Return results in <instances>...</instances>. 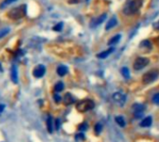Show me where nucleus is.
Listing matches in <instances>:
<instances>
[{"label": "nucleus", "mask_w": 159, "mask_h": 142, "mask_svg": "<svg viewBox=\"0 0 159 142\" xmlns=\"http://www.w3.org/2000/svg\"><path fill=\"white\" fill-rule=\"evenodd\" d=\"M152 122H153L152 117L148 116V117H146V118H144L142 122H140V126H142V127H149V126L152 125Z\"/></svg>", "instance_id": "11"}, {"label": "nucleus", "mask_w": 159, "mask_h": 142, "mask_svg": "<svg viewBox=\"0 0 159 142\" xmlns=\"http://www.w3.org/2000/svg\"><path fill=\"white\" fill-rule=\"evenodd\" d=\"M102 125H100V124H97V125H95V133H96V135H99V134L102 132Z\"/></svg>", "instance_id": "21"}, {"label": "nucleus", "mask_w": 159, "mask_h": 142, "mask_svg": "<svg viewBox=\"0 0 159 142\" xmlns=\"http://www.w3.org/2000/svg\"><path fill=\"white\" fill-rule=\"evenodd\" d=\"M15 1H17V0H4L2 4L0 5V8H1V9H3L4 7L8 6V5H10L11 3H14Z\"/></svg>", "instance_id": "20"}, {"label": "nucleus", "mask_w": 159, "mask_h": 142, "mask_svg": "<svg viewBox=\"0 0 159 142\" xmlns=\"http://www.w3.org/2000/svg\"><path fill=\"white\" fill-rule=\"evenodd\" d=\"M56 128H57V129L60 128V120H57V121H56Z\"/></svg>", "instance_id": "31"}, {"label": "nucleus", "mask_w": 159, "mask_h": 142, "mask_svg": "<svg viewBox=\"0 0 159 142\" xmlns=\"http://www.w3.org/2000/svg\"><path fill=\"white\" fill-rule=\"evenodd\" d=\"M45 72H46V68H45V66L38 65L37 67H36V69L34 70L33 74H34V76L36 77V78H40V77H42L43 75H44Z\"/></svg>", "instance_id": "6"}, {"label": "nucleus", "mask_w": 159, "mask_h": 142, "mask_svg": "<svg viewBox=\"0 0 159 142\" xmlns=\"http://www.w3.org/2000/svg\"><path fill=\"white\" fill-rule=\"evenodd\" d=\"M154 26H155V28L156 30H159V21H157V22H155V24H154Z\"/></svg>", "instance_id": "30"}, {"label": "nucleus", "mask_w": 159, "mask_h": 142, "mask_svg": "<svg viewBox=\"0 0 159 142\" xmlns=\"http://www.w3.org/2000/svg\"><path fill=\"white\" fill-rule=\"evenodd\" d=\"M63 101H64V104H66V105H70V104L74 102V98L70 93H67L65 96H64Z\"/></svg>", "instance_id": "12"}, {"label": "nucleus", "mask_w": 159, "mask_h": 142, "mask_svg": "<svg viewBox=\"0 0 159 142\" xmlns=\"http://www.w3.org/2000/svg\"><path fill=\"white\" fill-rule=\"evenodd\" d=\"M64 88V85H63V83L62 82H59V83H57L56 84V85H55V91L56 92H61V91H62V89Z\"/></svg>", "instance_id": "19"}, {"label": "nucleus", "mask_w": 159, "mask_h": 142, "mask_svg": "<svg viewBox=\"0 0 159 142\" xmlns=\"http://www.w3.org/2000/svg\"><path fill=\"white\" fill-rule=\"evenodd\" d=\"M115 122L118 124V125H120L121 127H124L126 125V122L124 120V118L122 116H116L115 117Z\"/></svg>", "instance_id": "16"}, {"label": "nucleus", "mask_w": 159, "mask_h": 142, "mask_svg": "<svg viewBox=\"0 0 159 142\" xmlns=\"http://www.w3.org/2000/svg\"><path fill=\"white\" fill-rule=\"evenodd\" d=\"M87 1H89V0H87Z\"/></svg>", "instance_id": "33"}, {"label": "nucleus", "mask_w": 159, "mask_h": 142, "mask_svg": "<svg viewBox=\"0 0 159 142\" xmlns=\"http://www.w3.org/2000/svg\"><path fill=\"white\" fill-rule=\"evenodd\" d=\"M114 50H115L114 47H110V48L106 49V50L102 51V52H101V53L97 54V58H99V59H105V58L108 57L112 52H114Z\"/></svg>", "instance_id": "9"}, {"label": "nucleus", "mask_w": 159, "mask_h": 142, "mask_svg": "<svg viewBox=\"0 0 159 142\" xmlns=\"http://www.w3.org/2000/svg\"><path fill=\"white\" fill-rule=\"evenodd\" d=\"M117 24V20H116V18L115 17H113V18H111L110 20H109V21L107 22V24H106V26H105V30H110V29H112V28H114L115 27V25Z\"/></svg>", "instance_id": "10"}, {"label": "nucleus", "mask_w": 159, "mask_h": 142, "mask_svg": "<svg viewBox=\"0 0 159 142\" xmlns=\"http://www.w3.org/2000/svg\"><path fill=\"white\" fill-rule=\"evenodd\" d=\"M53 123H52V118L50 116L48 118V121H47V126H48V130H49V133H52L53 131Z\"/></svg>", "instance_id": "17"}, {"label": "nucleus", "mask_w": 159, "mask_h": 142, "mask_svg": "<svg viewBox=\"0 0 159 142\" xmlns=\"http://www.w3.org/2000/svg\"><path fill=\"white\" fill-rule=\"evenodd\" d=\"M2 71V67H1V64H0V72Z\"/></svg>", "instance_id": "32"}, {"label": "nucleus", "mask_w": 159, "mask_h": 142, "mask_svg": "<svg viewBox=\"0 0 159 142\" xmlns=\"http://www.w3.org/2000/svg\"><path fill=\"white\" fill-rule=\"evenodd\" d=\"M11 79L14 83H18V72L16 66H13L12 70H11Z\"/></svg>", "instance_id": "14"}, {"label": "nucleus", "mask_w": 159, "mask_h": 142, "mask_svg": "<svg viewBox=\"0 0 159 142\" xmlns=\"http://www.w3.org/2000/svg\"><path fill=\"white\" fill-rule=\"evenodd\" d=\"M113 100L116 104H118L120 106H123L126 100H127V97H126L125 94L121 93V92H116L113 95Z\"/></svg>", "instance_id": "5"}, {"label": "nucleus", "mask_w": 159, "mask_h": 142, "mask_svg": "<svg viewBox=\"0 0 159 142\" xmlns=\"http://www.w3.org/2000/svg\"><path fill=\"white\" fill-rule=\"evenodd\" d=\"M87 124H85V123L79 125V129H80V130H87Z\"/></svg>", "instance_id": "25"}, {"label": "nucleus", "mask_w": 159, "mask_h": 142, "mask_svg": "<svg viewBox=\"0 0 159 142\" xmlns=\"http://www.w3.org/2000/svg\"><path fill=\"white\" fill-rule=\"evenodd\" d=\"M78 138H80V139H82V140H83L85 138H84V136H83L82 134H80V135H77V136H76V140L78 139Z\"/></svg>", "instance_id": "28"}, {"label": "nucleus", "mask_w": 159, "mask_h": 142, "mask_svg": "<svg viewBox=\"0 0 159 142\" xmlns=\"http://www.w3.org/2000/svg\"><path fill=\"white\" fill-rule=\"evenodd\" d=\"M54 100H55L56 102H60L61 101V100H62V98H61L59 95H55L54 96Z\"/></svg>", "instance_id": "27"}, {"label": "nucleus", "mask_w": 159, "mask_h": 142, "mask_svg": "<svg viewBox=\"0 0 159 142\" xmlns=\"http://www.w3.org/2000/svg\"><path fill=\"white\" fill-rule=\"evenodd\" d=\"M4 109H5V105L0 104V113H2V112L4 110Z\"/></svg>", "instance_id": "29"}, {"label": "nucleus", "mask_w": 159, "mask_h": 142, "mask_svg": "<svg viewBox=\"0 0 159 142\" xmlns=\"http://www.w3.org/2000/svg\"><path fill=\"white\" fill-rule=\"evenodd\" d=\"M67 72H68L67 67H66V66H63V65L59 66L57 69V72L60 76H64V75L67 73Z\"/></svg>", "instance_id": "13"}, {"label": "nucleus", "mask_w": 159, "mask_h": 142, "mask_svg": "<svg viewBox=\"0 0 159 142\" xmlns=\"http://www.w3.org/2000/svg\"><path fill=\"white\" fill-rule=\"evenodd\" d=\"M153 102L155 104H159V93H156L153 97Z\"/></svg>", "instance_id": "23"}, {"label": "nucleus", "mask_w": 159, "mask_h": 142, "mask_svg": "<svg viewBox=\"0 0 159 142\" xmlns=\"http://www.w3.org/2000/svg\"><path fill=\"white\" fill-rule=\"evenodd\" d=\"M133 110H134V115H135L136 118H140V117L142 116V113H143V106L140 105V104H136L133 106Z\"/></svg>", "instance_id": "7"}, {"label": "nucleus", "mask_w": 159, "mask_h": 142, "mask_svg": "<svg viewBox=\"0 0 159 142\" xmlns=\"http://www.w3.org/2000/svg\"><path fill=\"white\" fill-rule=\"evenodd\" d=\"M148 64H149V59H147V58L140 57L135 59V61H134L133 63V68L134 70L136 71H140L144 68V67H146Z\"/></svg>", "instance_id": "4"}, {"label": "nucleus", "mask_w": 159, "mask_h": 142, "mask_svg": "<svg viewBox=\"0 0 159 142\" xmlns=\"http://www.w3.org/2000/svg\"><path fill=\"white\" fill-rule=\"evenodd\" d=\"M159 75V71L157 69H153V70H150L149 72H145L143 75H142V83L144 85H148V84L153 83L154 81L158 77Z\"/></svg>", "instance_id": "3"}, {"label": "nucleus", "mask_w": 159, "mask_h": 142, "mask_svg": "<svg viewBox=\"0 0 159 142\" xmlns=\"http://www.w3.org/2000/svg\"><path fill=\"white\" fill-rule=\"evenodd\" d=\"M62 23L61 22V23L57 24L55 27L53 28V30H54V31H61V30H62Z\"/></svg>", "instance_id": "24"}, {"label": "nucleus", "mask_w": 159, "mask_h": 142, "mask_svg": "<svg viewBox=\"0 0 159 142\" xmlns=\"http://www.w3.org/2000/svg\"><path fill=\"white\" fill-rule=\"evenodd\" d=\"M142 46H144V47H149V48H151V47H152V45H151V43L149 42L148 40L142 41V42L140 43V47H142Z\"/></svg>", "instance_id": "22"}, {"label": "nucleus", "mask_w": 159, "mask_h": 142, "mask_svg": "<svg viewBox=\"0 0 159 142\" xmlns=\"http://www.w3.org/2000/svg\"><path fill=\"white\" fill-rule=\"evenodd\" d=\"M8 32H9V29H5V30H3L2 32H1V34H0V38H1V37H3V36H4L5 34H8Z\"/></svg>", "instance_id": "26"}, {"label": "nucleus", "mask_w": 159, "mask_h": 142, "mask_svg": "<svg viewBox=\"0 0 159 142\" xmlns=\"http://www.w3.org/2000/svg\"><path fill=\"white\" fill-rule=\"evenodd\" d=\"M106 17H107V15L102 14V16H100V17L96 18L95 20H93V21L90 22V25H91V27H96V26L100 25L101 23H102V22H103L104 20L106 19Z\"/></svg>", "instance_id": "8"}, {"label": "nucleus", "mask_w": 159, "mask_h": 142, "mask_svg": "<svg viewBox=\"0 0 159 142\" xmlns=\"http://www.w3.org/2000/svg\"><path fill=\"white\" fill-rule=\"evenodd\" d=\"M95 107V103L91 100H83L76 104V110L79 113H86L92 110Z\"/></svg>", "instance_id": "2"}, {"label": "nucleus", "mask_w": 159, "mask_h": 142, "mask_svg": "<svg viewBox=\"0 0 159 142\" xmlns=\"http://www.w3.org/2000/svg\"><path fill=\"white\" fill-rule=\"evenodd\" d=\"M121 72H122V74H123V76L125 77L126 79H127V78H129V75H130V73H129V70L127 68V67H123V68L121 69Z\"/></svg>", "instance_id": "18"}, {"label": "nucleus", "mask_w": 159, "mask_h": 142, "mask_svg": "<svg viewBox=\"0 0 159 142\" xmlns=\"http://www.w3.org/2000/svg\"><path fill=\"white\" fill-rule=\"evenodd\" d=\"M143 0H132L124 9V13L126 15H132L136 13L139 9L142 8Z\"/></svg>", "instance_id": "1"}, {"label": "nucleus", "mask_w": 159, "mask_h": 142, "mask_svg": "<svg viewBox=\"0 0 159 142\" xmlns=\"http://www.w3.org/2000/svg\"><path fill=\"white\" fill-rule=\"evenodd\" d=\"M121 39V35L120 34H116V35H115L114 37H112V38L109 40L108 42V45L109 46H114V45L117 44V43L119 42V40Z\"/></svg>", "instance_id": "15"}]
</instances>
